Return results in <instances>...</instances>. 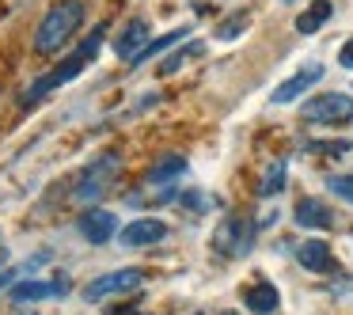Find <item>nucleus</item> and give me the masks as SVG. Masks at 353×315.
I'll return each instance as SVG.
<instances>
[{
    "mask_svg": "<svg viewBox=\"0 0 353 315\" xmlns=\"http://www.w3.org/2000/svg\"><path fill=\"white\" fill-rule=\"evenodd\" d=\"M251 239H254V224L243 221V216H224L221 228H216L213 243L221 254H228V258H239V254L251 251Z\"/></svg>",
    "mask_w": 353,
    "mask_h": 315,
    "instance_id": "obj_5",
    "label": "nucleus"
},
{
    "mask_svg": "<svg viewBox=\"0 0 353 315\" xmlns=\"http://www.w3.org/2000/svg\"><path fill=\"white\" fill-rule=\"evenodd\" d=\"M148 42H152V31H148V23H145V19H130V23H125V31L118 34V42H114L118 61H125V65H130L133 57H137L141 50L148 46Z\"/></svg>",
    "mask_w": 353,
    "mask_h": 315,
    "instance_id": "obj_7",
    "label": "nucleus"
},
{
    "mask_svg": "<svg viewBox=\"0 0 353 315\" xmlns=\"http://www.w3.org/2000/svg\"><path fill=\"white\" fill-rule=\"evenodd\" d=\"M304 118L312 125H342L353 118V99L342 92H327V95H315V99L304 103Z\"/></svg>",
    "mask_w": 353,
    "mask_h": 315,
    "instance_id": "obj_4",
    "label": "nucleus"
},
{
    "mask_svg": "<svg viewBox=\"0 0 353 315\" xmlns=\"http://www.w3.org/2000/svg\"><path fill=\"white\" fill-rule=\"evenodd\" d=\"M194 54H201V42H190L186 50H179V54H171L168 61L160 65V72H163V77H171V72H179V69L186 65V57H194Z\"/></svg>",
    "mask_w": 353,
    "mask_h": 315,
    "instance_id": "obj_19",
    "label": "nucleus"
},
{
    "mask_svg": "<svg viewBox=\"0 0 353 315\" xmlns=\"http://www.w3.org/2000/svg\"><path fill=\"white\" fill-rule=\"evenodd\" d=\"M61 292H69V281H19V285H12V300H16V304L61 296Z\"/></svg>",
    "mask_w": 353,
    "mask_h": 315,
    "instance_id": "obj_11",
    "label": "nucleus"
},
{
    "mask_svg": "<svg viewBox=\"0 0 353 315\" xmlns=\"http://www.w3.org/2000/svg\"><path fill=\"white\" fill-rule=\"evenodd\" d=\"M84 23V0H57L34 31V54H57Z\"/></svg>",
    "mask_w": 353,
    "mask_h": 315,
    "instance_id": "obj_2",
    "label": "nucleus"
},
{
    "mask_svg": "<svg viewBox=\"0 0 353 315\" xmlns=\"http://www.w3.org/2000/svg\"><path fill=\"white\" fill-rule=\"evenodd\" d=\"M330 12H334V4H330V0H315L312 8H304V12L296 16V31H300V34H315V31H319V27L330 19Z\"/></svg>",
    "mask_w": 353,
    "mask_h": 315,
    "instance_id": "obj_14",
    "label": "nucleus"
},
{
    "mask_svg": "<svg viewBox=\"0 0 353 315\" xmlns=\"http://www.w3.org/2000/svg\"><path fill=\"white\" fill-rule=\"evenodd\" d=\"M186 171V160L183 156H163L152 171H148V186H168L171 179H179Z\"/></svg>",
    "mask_w": 353,
    "mask_h": 315,
    "instance_id": "obj_17",
    "label": "nucleus"
},
{
    "mask_svg": "<svg viewBox=\"0 0 353 315\" xmlns=\"http://www.w3.org/2000/svg\"><path fill=\"white\" fill-rule=\"evenodd\" d=\"M103 31H107V27H95V31L88 34V39L80 42V46L72 50V54L65 57L61 65H57V69H50L46 77L34 80V84L27 88L23 95H19V107H34V103H42L50 92H57V88H65L69 80H77L80 72H84V65H88V61H95V54H99V46H103Z\"/></svg>",
    "mask_w": 353,
    "mask_h": 315,
    "instance_id": "obj_1",
    "label": "nucleus"
},
{
    "mask_svg": "<svg viewBox=\"0 0 353 315\" xmlns=\"http://www.w3.org/2000/svg\"><path fill=\"white\" fill-rule=\"evenodd\" d=\"M141 281H145V274L141 270H114V274H103L95 277L92 285L84 289V300H103V296H114V292H133L141 289Z\"/></svg>",
    "mask_w": 353,
    "mask_h": 315,
    "instance_id": "obj_6",
    "label": "nucleus"
},
{
    "mask_svg": "<svg viewBox=\"0 0 353 315\" xmlns=\"http://www.w3.org/2000/svg\"><path fill=\"white\" fill-rule=\"evenodd\" d=\"M4 258H8V247L0 243V266H4Z\"/></svg>",
    "mask_w": 353,
    "mask_h": 315,
    "instance_id": "obj_25",
    "label": "nucleus"
},
{
    "mask_svg": "<svg viewBox=\"0 0 353 315\" xmlns=\"http://www.w3.org/2000/svg\"><path fill=\"white\" fill-rule=\"evenodd\" d=\"M16 277H23V274H19V266H16V270H0V289L16 285Z\"/></svg>",
    "mask_w": 353,
    "mask_h": 315,
    "instance_id": "obj_24",
    "label": "nucleus"
},
{
    "mask_svg": "<svg viewBox=\"0 0 353 315\" xmlns=\"http://www.w3.org/2000/svg\"><path fill=\"white\" fill-rule=\"evenodd\" d=\"M319 80H323V65H307V69H300L296 77H289L285 84H277V92L270 95V99H274L277 107H281V103H292V99H300L312 84H319Z\"/></svg>",
    "mask_w": 353,
    "mask_h": 315,
    "instance_id": "obj_9",
    "label": "nucleus"
},
{
    "mask_svg": "<svg viewBox=\"0 0 353 315\" xmlns=\"http://www.w3.org/2000/svg\"><path fill=\"white\" fill-rule=\"evenodd\" d=\"M338 65H342V69H353V39L338 50Z\"/></svg>",
    "mask_w": 353,
    "mask_h": 315,
    "instance_id": "obj_23",
    "label": "nucleus"
},
{
    "mask_svg": "<svg viewBox=\"0 0 353 315\" xmlns=\"http://www.w3.org/2000/svg\"><path fill=\"white\" fill-rule=\"evenodd\" d=\"M312 148H319L327 156H345L350 152V141H327V145H312Z\"/></svg>",
    "mask_w": 353,
    "mask_h": 315,
    "instance_id": "obj_22",
    "label": "nucleus"
},
{
    "mask_svg": "<svg viewBox=\"0 0 353 315\" xmlns=\"http://www.w3.org/2000/svg\"><path fill=\"white\" fill-rule=\"evenodd\" d=\"M114 232H118V216L107 213V209H88V213L80 216V236H84L88 243H107Z\"/></svg>",
    "mask_w": 353,
    "mask_h": 315,
    "instance_id": "obj_8",
    "label": "nucleus"
},
{
    "mask_svg": "<svg viewBox=\"0 0 353 315\" xmlns=\"http://www.w3.org/2000/svg\"><path fill=\"white\" fill-rule=\"evenodd\" d=\"M285 186V160H277L274 167L266 171V175H262V183H259V194L262 198H270V194H277Z\"/></svg>",
    "mask_w": 353,
    "mask_h": 315,
    "instance_id": "obj_18",
    "label": "nucleus"
},
{
    "mask_svg": "<svg viewBox=\"0 0 353 315\" xmlns=\"http://www.w3.org/2000/svg\"><path fill=\"white\" fill-rule=\"evenodd\" d=\"M186 34H190V31H186V27H175V31H168V34H160V39H152V42H148V46L145 50H141V54L137 57H133V69H137V65H145V61H152V57L156 54H163V50H168V46H175V42H183L186 39Z\"/></svg>",
    "mask_w": 353,
    "mask_h": 315,
    "instance_id": "obj_16",
    "label": "nucleus"
},
{
    "mask_svg": "<svg viewBox=\"0 0 353 315\" xmlns=\"http://www.w3.org/2000/svg\"><path fill=\"white\" fill-rule=\"evenodd\" d=\"M247 27V12H236V16H228L221 23V31H216V39L221 42H232V39H239V31Z\"/></svg>",
    "mask_w": 353,
    "mask_h": 315,
    "instance_id": "obj_20",
    "label": "nucleus"
},
{
    "mask_svg": "<svg viewBox=\"0 0 353 315\" xmlns=\"http://www.w3.org/2000/svg\"><path fill=\"white\" fill-rule=\"evenodd\" d=\"M168 236V224L156 221V216H145V221H133L122 228V247H148V243H160Z\"/></svg>",
    "mask_w": 353,
    "mask_h": 315,
    "instance_id": "obj_10",
    "label": "nucleus"
},
{
    "mask_svg": "<svg viewBox=\"0 0 353 315\" xmlns=\"http://www.w3.org/2000/svg\"><path fill=\"white\" fill-rule=\"evenodd\" d=\"M296 224H300V228H330V224H334V216L327 213V205H323V201L304 198L296 205Z\"/></svg>",
    "mask_w": 353,
    "mask_h": 315,
    "instance_id": "obj_13",
    "label": "nucleus"
},
{
    "mask_svg": "<svg viewBox=\"0 0 353 315\" xmlns=\"http://www.w3.org/2000/svg\"><path fill=\"white\" fill-rule=\"evenodd\" d=\"M296 258H300V266L304 270H312V274H323V270H330V247L323 243V239H307V243H300V251H296Z\"/></svg>",
    "mask_w": 353,
    "mask_h": 315,
    "instance_id": "obj_12",
    "label": "nucleus"
},
{
    "mask_svg": "<svg viewBox=\"0 0 353 315\" xmlns=\"http://www.w3.org/2000/svg\"><path fill=\"white\" fill-rule=\"evenodd\" d=\"M285 4H292V0H285Z\"/></svg>",
    "mask_w": 353,
    "mask_h": 315,
    "instance_id": "obj_26",
    "label": "nucleus"
},
{
    "mask_svg": "<svg viewBox=\"0 0 353 315\" xmlns=\"http://www.w3.org/2000/svg\"><path fill=\"white\" fill-rule=\"evenodd\" d=\"M327 186H330V194H338L342 201H353V175H334V179H327Z\"/></svg>",
    "mask_w": 353,
    "mask_h": 315,
    "instance_id": "obj_21",
    "label": "nucleus"
},
{
    "mask_svg": "<svg viewBox=\"0 0 353 315\" xmlns=\"http://www.w3.org/2000/svg\"><path fill=\"white\" fill-rule=\"evenodd\" d=\"M118 175H122V156H118V152L95 156L92 167L80 175V183H77V190H72V198H77L80 205H92V201H99L103 194L110 190V183H114Z\"/></svg>",
    "mask_w": 353,
    "mask_h": 315,
    "instance_id": "obj_3",
    "label": "nucleus"
},
{
    "mask_svg": "<svg viewBox=\"0 0 353 315\" xmlns=\"http://www.w3.org/2000/svg\"><path fill=\"white\" fill-rule=\"evenodd\" d=\"M277 304H281V296H277V289H274L270 281H259L254 289H247V307H251V312L270 315Z\"/></svg>",
    "mask_w": 353,
    "mask_h": 315,
    "instance_id": "obj_15",
    "label": "nucleus"
}]
</instances>
